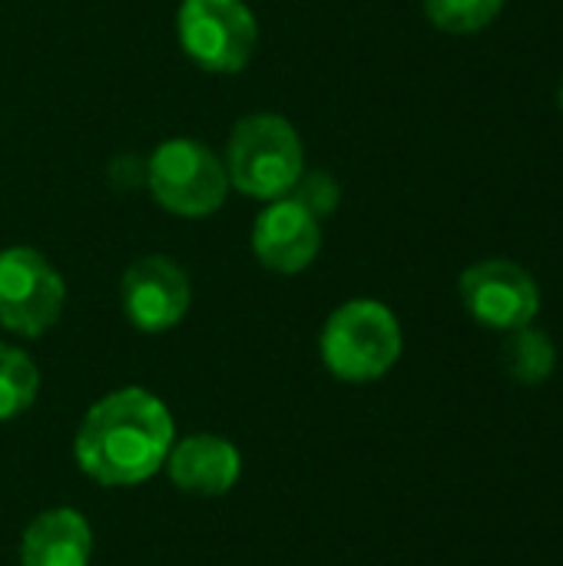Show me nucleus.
<instances>
[{
  "instance_id": "obj_1",
  "label": "nucleus",
  "mask_w": 563,
  "mask_h": 566,
  "mask_svg": "<svg viewBox=\"0 0 563 566\" xmlns=\"http://www.w3.org/2000/svg\"><path fill=\"white\" fill-rule=\"evenodd\" d=\"M176 441L169 405L149 388L126 385L93 401L73 434V461L100 488L153 481Z\"/></svg>"
},
{
  "instance_id": "obj_13",
  "label": "nucleus",
  "mask_w": 563,
  "mask_h": 566,
  "mask_svg": "<svg viewBox=\"0 0 563 566\" xmlns=\"http://www.w3.org/2000/svg\"><path fill=\"white\" fill-rule=\"evenodd\" d=\"M40 395V368L37 361L17 348L0 342V424L27 415Z\"/></svg>"
},
{
  "instance_id": "obj_11",
  "label": "nucleus",
  "mask_w": 563,
  "mask_h": 566,
  "mask_svg": "<svg viewBox=\"0 0 563 566\" xmlns=\"http://www.w3.org/2000/svg\"><path fill=\"white\" fill-rule=\"evenodd\" d=\"M93 527L76 507H46L20 534V566H90Z\"/></svg>"
},
{
  "instance_id": "obj_7",
  "label": "nucleus",
  "mask_w": 563,
  "mask_h": 566,
  "mask_svg": "<svg viewBox=\"0 0 563 566\" xmlns=\"http://www.w3.org/2000/svg\"><path fill=\"white\" fill-rule=\"evenodd\" d=\"M458 295L465 312L491 332H518L534 325L541 312V289L534 275L508 259H484L461 272Z\"/></svg>"
},
{
  "instance_id": "obj_6",
  "label": "nucleus",
  "mask_w": 563,
  "mask_h": 566,
  "mask_svg": "<svg viewBox=\"0 0 563 566\" xmlns=\"http://www.w3.org/2000/svg\"><path fill=\"white\" fill-rule=\"evenodd\" d=\"M66 305V282L53 262L30 249H0V328L17 338L46 335Z\"/></svg>"
},
{
  "instance_id": "obj_3",
  "label": "nucleus",
  "mask_w": 563,
  "mask_h": 566,
  "mask_svg": "<svg viewBox=\"0 0 563 566\" xmlns=\"http://www.w3.org/2000/svg\"><path fill=\"white\" fill-rule=\"evenodd\" d=\"M229 186L249 199H285L305 172V146L299 129L279 113L242 116L226 143Z\"/></svg>"
},
{
  "instance_id": "obj_12",
  "label": "nucleus",
  "mask_w": 563,
  "mask_h": 566,
  "mask_svg": "<svg viewBox=\"0 0 563 566\" xmlns=\"http://www.w3.org/2000/svg\"><path fill=\"white\" fill-rule=\"evenodd\" d=\"M557 368V345L548 332L524 325L518 332H508L504 342V371L528 388L544 385Z\"/></svg>"
},
{
  "instance_id": "obj_15",
  "label": "nucleus",
  "mask_w": 563,
  "mask_h": 566,
  "mask_svg": "<svg viewBox=\"0 0 563 566\" xmlns=\"http://www.w3.org/2000/svg\"><path fill=\"white\" fill-rule=\"evenodd\" d=\"M302 209H309L319 222L329 219L338 202H342V189H338V179L332 172H322V169H312V172H302L295 189L289 192Z\"/></svg>"
},
{
  "instance_id": "obj_10",
  "label": "nucleus",
  "mask_w": 563,
  "mask_h": 566,
  "mask_svg": "<svg viewBox=\"0 0 563 566\" xmlns=\"http://www.w3.org/2000/svg\"><path fill=\"white\" fill-rule=\"evenodd\" d=\"M166 478L176 491L189 497H226L242 478V451L236 441L209 431L176 438L166 458Z\"/></svg>"
},
{
  "instance_id": "obj_8",
  "label": "nucleus",
  "mask_w": 563,
  "mask_h": 566,
  "mask_svg": "<svg viewBox=\"0 0 563 566\" xmlns=\"http://www.w3.org/2000/svg\"><path fill=\"white\" fill-rule=\"evenodd\" d=\"M119 302L126 322L143 335L173 332L192 305L189 272L173 255H143L136 259L119 282Z\"/></svg>"
},
{
  "instance_id": "obj_4",
  "label": "nucleus",
  "mask_w": 563,
  "mask_h": 566,
  "mask_svg": "<svg viewBox=\"0 0 563 566\" xmlns=\"http://www.w3.org/2000/svg\"><path fill=\"white\" fill-rule=\"evenodd\" d=\"M146 189L153 202L176 219H209L226 206V163L199 139H166L146 159Z\"/></svg>"
},
{
  "instance_id": "obj_14",
  "label": "nucleus",
  "mask_w": 563,
  "mask_h": 566,
  "mask_svg": "<svg viewBox=\"0 0 563 566\" xmlns=\"http://www.w3.org/2000/svg\"><path fill=\"white\" fill-rule=\"evenodd\" d=\"M504 0H425L428 20L445 33H478L498 13Z\"/></svg>"
},
{
  "instance_id": "obj_16",
  "label": "nucleus",
  "mask_w": 563,
  "mask_h": 566,
  "mask_svg": "<svg viewBox=\"0 0 563 566\" xmlns=\"http://www.w3.org/2000/svg\"><path fill=\"white\" fill-rule=\"evenodd\" d=\"M557 103H561V109H563V76H561V86H557Z\"/></svg>"
},
{
  "instance_id": "obj_5",
  "label": "nucleus",
  "mask_w": 563,
  "mask_h": 566,
  "mask_svg": "<svg viewBox=\"0 0 563 566\" xmlns=\"http://www.w3.org/2000/svg\"><path fill=\"white\" fill-rule=\"evenodd\" d=\"M176 36L206 73H239L259 46V20L246 0H179Z\"/></svg>"
},
{
  "instance_id": "obj_9",
  "label": "nucleus",
  "mask_w": 563,
  "mask_h": 566,
  "mask_svg": "<svg viewBox=\"0 0 563 566\" xmlns=\"http://www.w3.org/2000/svg\"><path fill=\"white\" fill-rule=\"evenodd\" d=\"M322 252V222L292 196L265 202L252 222V255L275 275L305 272Z\"/></svg>"
},
{
  "instance_id": "obj_2",
  "label": "nucleus",
  "mask_w": 563,
  "mask_h": 566,
  "mask_svg": "<svg viewBox=\"0 0 563 566\" xmlns=\"http://www.w3.org/2000/svg\"><path fill=\"white\" fill-rule=\"evenodd\" d=\"M405 348L395 312L378 298H348L322 325L319 355L332 378L345 385H372L385 378Z\"/></svg>"
}]
</instances>
